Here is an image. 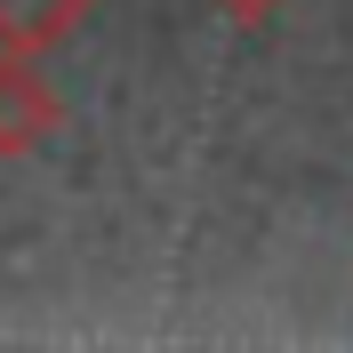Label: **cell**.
<instances>
[{"label": "cell", "instance_id": "cell-1", "mask_svg": "<svg viewBox=\"0 0 353 353\" xmlns=\"http://www.w3.org/2000/svg\"><path fill=\"white\" fill-rule=\"evenodd\" d=\"M57 121H65V105H57L41 57L0 48V161H32L57 137Z\"/></svg>", "mask_w": 353, "mask_h": 353}, {"label": "cell", "instance_id": "cell-2", "mask_svg": "<svg viewBox=\"0 0 353 353\" xmlns=\"http://www.w3.org/2000/svg\"><path fill=\"white\" fill-rule=\"evenodd\" d=\"M97 8H105V0H0V48L48 57V48H65Z\"/></svg>", "mask_w": 353, "mask_h": 353}, {"label": "cell", "instance_id": "cell-3", "mask_svg": "<svg viewBox=\"0 0 353 353\" xmlns=\"http://www.w3.org/2000/svg\"><path fill=\"white\" fill-rule=\"evenodd\" d=\"M217 8H225V17H233V24H265V17H273V8H281V0H217Z\"/></svg>", "mask_w": 353, "mask_h": 353}]
</instances>
